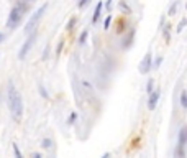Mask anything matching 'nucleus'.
Masks as SVG:
<instances>
[{
	"label": "nucleus",
	"instance_id": "dca6fc26",
	"mask_svg": "<svg viewBox=\"0 0 187 158\" xmlns=\"http://www.w3.org/2000/svg\"><path fill=\"white\" fill-rule=\"evenodd\" d=\"M13 151H15V153L18 155V156L21 155V153H20V150H18V147H16V145H13Z\"/></svg>",
	"mask_w": 187,
	"mask_h": 158
},
{
	"label": "nucleus",
	"instance_id": "9b49d317",
	"mask_svg": "<svg viewBox=\"0 0 187 158\" xmlns=\"http://www.w3.org/2000/svg\"><path fill=\"white\" fill-rule=\"evenodd\" d=\"M176 10H177V3H174L171 8H169V13L167 15H176Z\"/></svg>",
	"mask_w": 187,
	"mask_h": 158
},
{
	"label": "nucleus",
	"instance_id": "f3484780",
	"mask_svg": "<svg viewBox=\"0 0 187 158\" xmlns=\"http://www.w3.org/2000/svg\"><path fill=\"white\" fill-rule=\"evenodd\" d=\"M161 58H157V60H156V63H154V68H157V66H159V64H161Z\"/></svg>",
	"mask_w": 187,
	"mask_h": 158
},
{
	"label": "nucleus",
	"instance_id": "20e7f679",
	"mask_svg": "<svg viewBox=\"0 0 187 158\" xmlns=\"http://www.w3.org/2000/svg\"><path fill=\"white\" fill-rule=\"evenodd\" d=\"M151 69V53L144 55V58L139 63V73L141 74H148V71Z\"/></svg>",
	"mask_w": 187,
	"mask_h": 158
},
{
	"label": "nucleus",
	"instance_id": "6ab92c4d",
	"mask_svg": "<svg viewBox=\"0 0 187 158\" xmlns=\"http://www.w3.org/2000/svg\"><path fill=\"white\" fill-rule=\"evenodd\" d=\"M2 40H3V36H2V35H0V41H2Z\"/></svg>",
	"mask_w": 187,
	"mask_h": 158
},
{
	"label": "nucleus",
	"instance_id": "423d86ee",
	"mask_svg": "<svg viewBox=\"0 0 187 158\" xmlns=\"http://www.w3.org/2000/svg\"><path fill=\"white\" fill-rule=\"evenodd\" d=\"M33 43H34V36H31V38L28 40V41H26L25 45H23V48L20 50V60H23V58L26 56V53H28V50H30L31 46H33Z\"/></svg>",
	"mask_w": 187,
	"mask_h": 158
},
{
	"label": "nucleus",
	"instance_id": "6e6552de",
	"mask_svg": "<svg viewBox=\"0 0 187 158\" xmlns=\"http://www.w3.org/2000/svg\"><path fill=\"white\" fill-rule=\"evenodd\" d=\"M100 10H102V3H98L97 8H95V13H94V17H92V22H94V23L98 20V17H100Z\"/></svg>",
	"mask_w": 187,
	"mask_h": 158
},
{
	"label": "nucleus",
	"instance_id": "1a4fd4ad",
	"mask_svg": "<svg viewBox=\"0 0 187 158\" xmlns=\"http://www.w3.org/2000/svg\"><path fill=\"white\" fill-rule=\"evenodd\" d=\"M180 105H182V107H187V94H185V91H182V94H180Z\"/></svg>",
	"mask_w": 187,
	"mask_h": 158
},
{
	"label": "nucleus",
	"instance_id": "f257e3e1",
	"mask_svg": "<svg viewBox=\"0 0 187 158\" xmlns=\"http://www.w3.org/2000/svg\"><path fill=\"white\" fill-rule=\"evenodd\" d=\"M8 104H10V110H11L13 119L15 120H20L21 119V114H23V101H21L20 92L15 89L13 84L8 86Z\"/></svg>",
	"mask_w": 187,
	"mask_h": 158
},
{
	"label": "nucleus",
	"instance_id": "2eb2a0df",
	"mask_svg": "<svg viewBox=\"0 0 187 158\" xmlns=\"http://www.w3.org/2000/svg\"><path fill=\"white\" fill-rule=\"evenodd\" d=\"M74 23H75V18H71V22L67 23V30H71V28L74 26Z\"/></svg>",
	"mask_w": 187,
	"mask_h": 158
},
{
	"label": "nucleus",
	"instance_id": "4468645a",
	"mask_svg": "<svg viewBox=\"0 0 187 158\" xmlns=\"http://www.w3.org/2000/svg\"><path fill=\"white\" fill-rule=\"evenodd\" d=\"M146 91H148V94L153 91V81H149V83H148V86H146Z\"/></svg>",
	"mask_w": 187,
	"mask_h": 158
},
{
	"label": "nucleus",
	"instance_id": "aec40b11",
	"mask_svg": "<svg viewBox=\"0 0 187 158\" xmlns=\"http://www.w3.org/2000/svg\"><path fill=\"white\" fill-rule=\"evenodd\" d=\"M21 2H26V0H21Z\"/></svg>",
	"mask_w": 187,
	"mask_h": 158
},
{
	"label": "nucleus",
	"instance_id": "ddd939ff",
	"mask_svg": "<svg viewBox=\"0 0 187 158\" xmlns=\"http://www.w3.org/2000/svg\"><path fill=\"white\" fill-rule=\"evenodd\" d=\"M89 2H90V0H80V2H79V7H80V8H84Z\"/></svg>",
	"mask_w": 187,
	"mask_h": 158
},
{
	"label": "nucleus",
	"instance_id": "0eeeda50",
	"mask_svg": "<svg viewBox=\"0 0 187 158\" xmlns=\"http://www.w3.org/2000/svg\"><path fill=\"white\" fill-rule=\"evenodd\" d=\"M185 137H187V130L182 128V130H180V137H179V145H180V147H184V145H185Z\"/></svg>",
	"mask_w": 187,
	"mask_h": 158
},
{
	"label": "nucleus",
	"instance_id": "39448f33",
	"mask_svg": "<svg viewBox=\"0 0 187 158\" xmlns=\"http://www.w3.org/2000/svg\"><path fill=\"white\" fill-rule=\"evenodd\" d=\"M149 101H148V107L153 110L154 107H156V104H157V99H159V96H161V91L159 89H156V91H151L149 92Z\"/></svg>",
	"mask_w": 187,
	"mask_h": 158
},
{
	"label": "nucleus",
	"instance_id": "f8f14e48",
	"mask_svg": "<svg viewBox=\"0 0 187 158\" xmlns=\"http://www.w3.org/2000/svg\"><path fill=\"white\" fill-rule=\"evenodd\" d=\"M184 26H185V20H182L179 23V26H177V31H182L184 30Z\"/></svg>",
	"mask_w": 187,
	"mask_h": 158
},
{
	"label": "nucleus",
	"instance_id": "9d476101",
	"mask_svg": "<svg viewBox=\"0 0 187 158\" xmlns=\"http://www.w3.org/2000/svg\"><path fill=\"white\" fill-rule=\"evenodd\" d=\"M41 145H43V147H44V148H48V150H49V148H51V145H52V143H51V140H49V138H44V140H43V142H41Z\"/></svg>",
	"mask_w": 187,
	"mask_h": 158
},
{
	"label": "nucleus",
	"instance_id": "f03ea898",
	"mask_svg": "<svg viewBox=\"0 0 187 158\" xmlns=\"http://www.w3.org/2000/svg\"><path fill=\"white\" fill-rule=\"evenodd\" d=\"M46 7H48V3H44L43 7H39L34 13L30 17V22L26 23V26H25V33H31L34 28H36V25H38V22H39V18L43 17V13L46 12Z\"/></svg>",
	"mask_w": 187,
	"mask_h": 158
},
{
	"label": "nucleus",
	"instance_id": "a211bd4d",
	"mask_svg": "<svg viewBox=\"0 0 187 158\" xmlns=\"http://www.w3.org/2000/svg\"><path fill=\"white\" fill-rule=\"evenodd\" d=\"M110 20H112V18H110V17H108L107 20H105V28H108V25H110Z\"/></svg>",
	"mask_w": 187,
	"mask_h": 158
},
{
	"label": "nucleus",
	"instance_id": "7ed1b4c3",
	"mask_svg": "<svg viewBox=\"0 0 187 158\" xmlns=\"http://www.w3.org/2000/svg\"><path fill=\"white\" fill-rule=\"evenodd\" d=\"M21 17H23V7H15L13 10H11V13H10V18H8V26H15L16 23H18L21 20Z\"/></svg>",
	"mask_w": 187,
	"mask_h": 158
}]
</instances>
